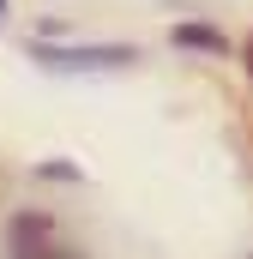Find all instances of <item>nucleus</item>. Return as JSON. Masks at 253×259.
<instances>
[{
    "label": "nucleus",
    "mask_w": 253,
    "mask_h": 259,
    "mask_svg": "<svg viewBox=\"0 0 253 259\" xmlns=\"http://www.w3.org/2000/svg\"><path fill=\"white\" fill-rule=\"evenodd\" d=\"M0 18H6V0H0Z\"/></svg>",
    "instance_id": "423d86ee"
},
{
    "label": "nucleus",
    "mask_w": 253,
    "mask_h": 259,
    "mask_svg": "<svg viewBox=\"0 0 253 259\" xmlns=\"http://www.w3.org/2000/svg\"><path fill=\"white\" fill-rule=\"evenodd\" d=\"M30 61L61 78H91V72H121L139 61L133 42H30Z\"/></svg>",
    "instance_id": "f257e3e1"
},
{
    "label": "nucleus",
    "mask_w": 253,
    "mask_h": 259,
    "mask_svg": "<svg viewBox=\"0 0 253 259\" xmlns=\"http://www.w3.org/2000/svg\"><path fill=\"white\" fill-rule=\"evenodd\" d=\"M36 175H43V181H66V187H72V181H85V169H78V163H36Z\"/></svg>",
    "instance_id": "20e7f679"
},
{
    "label": "nucleus",
    "mask_w": 253,
    "mask_h": 259,
    "mask_svg": "<svg viewBox=\"0 0 253 259\" xmlns=\"http://www.w3.org/2000/svg\"><path fill=\"white\" fill-rule=\"evenodd\" d=\"M247 72H253V42H247Z\"/></svg>",
    "instance_id": "39448f33"
},
{
    "label": "nucleus",
    "mask_w": 253,
    "mask_h": 259,
    "mask_svg": "<svg viewBox=\"0 0 253 259\" xmlns=\"http://www.w3.org/2000/svg\"><path fill=\"white\" fill-rule=\"evenodd\" d=\"M12 259H78V253L55 241V229H49V217H36V211H24V217H12Z\"/></svg>",
    "instance_id": "f03ea898"
},
{
    "label": "nucleus",
    "mask_w": 253,
    "mask_h": 259,
    "mask_svg": "<svg viewBox=\"0 0 253 259\" xmlns=\"http://www.w3.org/2000/svg\"><path fill=\"white\" fill-rule=\"evenodd\" d=\"M169 36H175V49H193V55H229V36L217 24H175Z\"/></svg>",
    "instance_id": "7ed1b4c3"
}]
</instances>
